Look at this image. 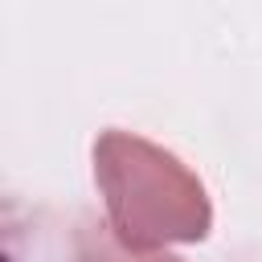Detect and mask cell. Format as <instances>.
Segmentation results:
<instances>
[{
    "instance_id": "obj_1",
    "label": "cell",
    "mask_w": 262,
    "mask_h": 262,
    "mask_svg": "<svg viewBox=\"0 0 262 262\" xmlns=\"http://www.w3.org/2000/svg\"><path fill=\"white\" fill-rule=\"evenodd\" d=\"M94 180L106 201V225L139 250L201 242L213 229V205L201 176L168 147L135 131H102L94 139Z\"/></svg>"
},
{
    "instance_id": "obj_2",
    "label": "cell",
    "mask_w": 262,
    "mask_h": 262,
    "mask_svg": "<svg viewBox=\"0 0 262 262\" xmlns=\"http://www.w3.org/2000/svg\"><path fill=\"white\" fill-rule=\"evenodd\" d=\"M74 262H184V258H176V254H168V250H139V246H127V242L102 221V225H86Z\"/></svg>"
}]
</instances>
